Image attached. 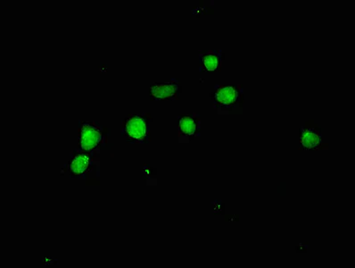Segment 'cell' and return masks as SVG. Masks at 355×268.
Listing matches in <instances>:
<instances>
[{
	"mask_svg": "<svg viewBox=\"0 0 355 268\" xmlns=\"http://www.w3.org/2000/svg\"><path fill=\"white\" fill-rule=\"evenodd\" d=\"M179 141L189 142L201 135L200 115L195 113L182 115L179 117Z\"/></svg>",
	"mask_w": 355,
	"mask_h": 268,
	"instance_id": "cell-7",
	"label": "cell"
},
{
	"mask_svg": "<svg viewBox=\"0 0 355 268\" xmlns=\"http://www.w3.org/2000/svg\"><path fill=\"white\" fill-rule=\"evenodd\" d=\"M182 90V84L175 78L164 83H152L150 86V99L153 101H179Z\"/></svg>",
	"mask_w": 355,
	"mask_h": 268,
	"instance_id": "cell-6",
	"label": "cell"
},
{
	"mask_svg": "<svg viewBox=\"0 0 355 268\" xmlns=\"http://www.w3.org/2000/svg\"><path fill=\"white\" fill-rule=\"evenodd\" d=\"M301 151H319L328 149V143L324 142L323 131L320 124L313 120L307 121L301 128Z\"/></svg>",
	"mask_w": 355,
	"mask_h": 268,
	"instance_id": "cell-5",
	"label": "cell"
},
{
	"mask_svg": "<svg viewBox=\"0 0 355 268\" xmlns=\"http://www.w3.org/2000/svg\"><path fill=\"white\" fill-rule=\"evenodd\" d=\"M98 154L74 151L68 163L67 171L71 178L85 179L98 167Z\"/></svg>",
	"mask_w": 355,
	"mask_h": 268,
	"instance_id": "cell-4",
	"label": "cell"
},
{
	"mask_svg": "<svg viewBox=\"0 0 355 268\" xmlns=\"http://www.w3.org/2000/svg\"><path fill=\"white\" fill-rule=\"evenodd\" d=\"M199 61L202 73H217L222 71L224 54L220 49H207L199 52Z\"/></svg>",
	"mask_w": 355,
	"mask_h": 268,
	"instance_id": "cell-8",
	"label": "cell"
},
{
	"mask_svg": "<svg viewBox=\"0 0 355 268\" xmlns=\"http://www.w3.org/2000/svg\"><path fill=\"white\" fill-rule=\"evenodd\" d=\"M150 114H132L124 118L121 124V135L132 144H148L151 141Z\"/></svg>",
	"mask_w": 355,
	"mask_h": 268,
	"instance_id": "cell-1",
	"label": "cell"
},
{
	"mask_svg": "<svg viewBox=\"0 0 355 268\" xmlns=\"http://www.w3.org/2000/svg\"><path fill=\"white\" fill-rule=\"evenodd\" d=\"M211 99L218 114H229L244 104V89L241 84L216 85L211 93Z\"/></svg>",
	"mask_w": 355,
	"mask_h": 268,
	"instance_id": "cell-3",
	"label": "cell"
},
{
	"mask_svg": "<svg viewBox=\"0 0 355 268\" xmlns=\"http://www.w3.org/2000/svg\"><path fill=\"white\" fill-rule=\"evenodd\" d=\"M108 130L98 122H80L79 130V149L78 151L101 154L107 147Z\"/></svg>",
	"mask_w": 355,
	"mask_h": 268,
	"instance_id": "cell-2",
	"label": "cell"
}]
</instances>
